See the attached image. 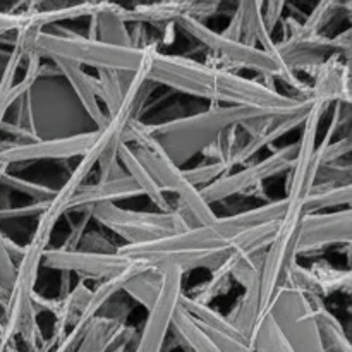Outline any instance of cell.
<instances>
[{
  "mask_svg": "<svg viewBox=\"0 0 352 352\" xmlns=\"http://www.w3.org/2000/svg\"><path fill=\"white\" fill-rule=\"evenodd\" d=\"M184 272L177 267L162 268V285L157 299L148 309L143 330L138 333L134 352H164L165 340L170 332L172 320L182 298Z\"/></svg>",
  "mask_w": 352,
  "mask_h": 352,
  "instance_id": "12",
  "label": "cell"
},
{
  "mask_svg": "<svg viewBox=\"0 0 352 352\" xmlns=\"http://www.w3.org/2000/svg\"><path fill=\"white\" fill-rule=\"evenodd\" d=\"M133 151L138 160H140V164L146 168L148 174L157 182L162 192L164 195L165 192L175 195V198H177L175 203L188 210L199 227L210 226V223L219 219L213 213L212 206L206 205L205 199L201 198L198 189L189 184L184 170L179 165H175L165 155V151L158 146L155 138L144 148H133Z\"/></svg>",
  "mask_w": 352,
  "mask_h": 352,
  "instance_id": "9",
  "label": "cell"
},
{
  "mask_svg": "<svg viewBox=\"0 0 352 352\" xmlns=\"http://www.w3.org/2000/svg\"><path fill=\"white\" fill-rule=\"evenodd\" d=\"M320 285L322 298H329L333 292H352V274L351 270H339L327 261H320L309 267Z\"/></svg>",
  "mask_w": 352,
  "mask_h": 352,
  "instance_id": "34",
  "label": "cell"
},
{
  "mask_svg": "<svg viewBox=\"0 0 352 352\" xmlns=\"http://www.w3.org/2000/svg\"><path fill=\"white\" fill-rule=\"evenodd\" d=\"M346 3L333 2V0H327V2H320L311 12L306 16L302 23L296 21L294 17H287L285 19V30H287V36L292 38H309L318 36L322 34V30L330 24V21L337 16Z\"/></svg>",
  "mask_w": 352,
  "mask_h": 352,
  "instance_id": "28",
  "label": "cell"
},
{
  "mask_svg": "<svg viewBox=\"0 0 352 352\" xmlns=\"http://www.w3.org/2000/svg\"><path fill=\"white\" fill-rule=\"evenodd\" d=\"M48 244L31 237L26 244V253L16 267V278L12 289L7 296L6 305L0 309V352H17L16 339L21 322L33 311L31 298L34 292V284L38 280V270L41 267V258Z\"/></svg>",
  "mask_w": 352,
  "mask_h": 352,
  "instance_id": "8",
  "label": "cell"
},
{
  "mask_svg": "<svg viewBox=\"0 0 352 352\" xmlns=\"http://www.w3.org/2000/svg\"><path fill=\"white\" fill-rule=\"evenodd\" d=\"M160 40L164 45H170L175 40V24H168V26L160 28Z\"/></svg>",
  "mask_w": 352,
  "mask_h": 352,
  "instance_id": "47",
  "label": "cell"
},
{
  "mask_svg": "<svg viewBox=\"0 0 352 352\" xmlns=\"http://www.w3.org/2000/svg\"><path fill=\"white\" fill-rule=\"evenodd\" d=\"M0 332H2V323H0Z\"/></svg>",
  "mask_w": 352,
  "mask_h": 352,
  "instance_id": "49",
  "label": "cell"
},
{
  "mask_svg": "<svg viewBox=\"0 0 352 352\" xmlns=\"http://www.w3.org/2000/svg\"><path fill=\"white\" fill-rule=\"evenodd\" d=\"M302 215V203L287 201L284 219L274 241L265 250L256 278L244 289L227 316V320L248 339L261 316L267 315L272 299L285 284L291 268L298 263V237Z\"/></svg>",
  "mask_w": 352,
  "mask_h": 352,
  "instance_id": "3",
  "label": "cell"
},
{
  "mask_svg": "<svg viewBox=\"0 0 352 352\" xmlns=\"http://www.w3.org/2000/svg\"><path fill=\"white\" fill-rule=\"evenodd\" d=\"M352 181V165L342 164V160L333 162V164L323 165L316 172L315 184H332V186H346Z\"/></svg>",
  "mask_w": 352,
  "mask_h": 352,
  "instance_id": "40",
  "label": "cell"
},
{
  "mask_svg": "<svg viewBox=\"0 0 352 352\" xmlns=\"http://www.w3.org/2000/svg\"><path fill=\"white\" fill-rule=\"evenodd\" d=\"M7 170H9V168H7V167H3V165L0 164V182H2V177H3V174H6Z\"/></svg>",
  "mask_w": 352,
  "mask_h": 352,
  "instance_id": "48",
  "label": "cell"
},
{
  "mask_svg": "<svg viewBox=\"0 0 352 352\" xmlns=\"http://www.w3.org/2000/svg\"><path fill=\"white\" fill-rule=\"evenodd\" d=\"M0 188H7L9 191L23 192V195L30 196L34 201H50L55 196L57 189H52L48 186L38 184V182H31L28 179L17 177V175L10 174L9 170L3 174L2 182H0Z\"/></svg>",
  "mask_w": 352,
  "mask_h": 352,
  "instance_id": "38",
  "label": "cell"
},
{
  "mask_svg": "<svg viewBox=\"0 0 352 352\" xmlns=\"http://www.w3.org/2000/svg\"><path fill=\"white\" fill-rule=\"evenodd\" d=\"M175 26L181 28L182 33L195 38L198 43H201L203 47H206L213 55L219 57L220 65L217 69L230 72H234L232 67L254 71L261 78H272L282 81L287 88L296 91V98L298 100H309L311 86L302 81L298 74H294L275 55L267 54L260 48L250 47L243 41L229 40V38L222 36L220 33L210 30L205 23H199V21L191 19V17H182V19L177 21Z\"/></svg>",
  "mask_w": 352,
  "mask_h": 352,
  "instance_id": "6",
  "label": "cell"
},
{
  "mask_svg": "<svg viewBox=\"0 0 352 352\" xmlns=\"http://www.w3.org/2000/svg\"><path fill=\"white\" fill-rule=\"evenodd\" d=\"M86 38L113 47H131V38L127 24L124 23L120 6L112 2H100L98 9L89 16Z\"/></svg>",
  "mask_w": 352,
  "mask_h": 352,
  "instance_id": "22",
  "label": "cell"
},
{
  "mask_svg": "<svg viewBox=\"0 0 352 352\" xmlns=\"http://www.w3.org/2000/svg\"><path fill=\"white\" fill-rule=\"evenodd\" d=\"M256 117H267V113L248 110L243 107H223L210 103V109L205 112L168 120L164 124H150V129L158 146L175 165L182 168L186 162L201 153L223 131L232 126H241L246 120Z\"/></svg>",
  "mask_w": 352,
  "mask_h": 352,
  "instance_id": "5",
  "label": "cell"
},
{
  "mask_svg": "<svg viewBox=\"0 0 352 352\" xmlns=\"http://www.w3.org/2000/svg\"><path fill=\"white\" fill-rule=\"evenodd\" d=\"M79 251H88V253L110 254L117 253V246H113L103 234L100 232H86L79 244Z\"/></svg>",
  "mask_w": 352,
  "mask_h": 352,
  "instance_id": "42",
  "label": "cell"
},
{
  "mask_svg": "<svg viewBox=\"0 0 352 352\" xmlns=\"http://www.w3.org/2000/svg\"><path fill=\"white\" fill-rule=\"evenodd\" d=\"M311 109V107H309ZM308 110L298 113H291V116H277L270 120L267 127H265L261 133L254 134V136H248V140L244 143L239 144L236 155L232 158V167L237 165H246L251 158L256 153H260L263 148L270 146L272 143H275L277 140L284 138L285 134H289L291 131H294L296 127L302 126V122L308 117Z\"/></svg>",
  "mask_w": 352,
  "mask_h": 352,
  "instance_id": "21",
  "label": "cell"
},
{
  "mask_svg": "<svg viewBox=\"0 0 352 352\" xmlns=\"http://www.w3.org/2000/svg\"><path fill=\"white\" fill-rule=\"evenodd\" d=\"M241 129L239 126H232L227 131H223L210 146H206L201 151L203 157L208 162H226L232 167V158L236 155L237 148L241 144ZM234 168V167H232Z\"/></svg>",
  "mask_w": 352,
  "mask_h": 352,
  "instance_id": "36",
  "label": "cell"
},
{
  "mask_svg": "<svg viewBox=\"0 0 352 352\" xmlns=\"http://www.w3.org/2000/svg\"><path fill=\"white\" fill-rule=\"evenodd\" d=\"M170 332L174 333V339L186 352H219L215 344L210 340L205 330L201 329L198 322L191 315L184 311L179 305L172 320Z\"/></svg>",
  "mask_w": 352,
  "mask_h": 352,
  "instance_id": "27",
  "label": "cell"
},
{
  "mask_svg": "<svg viewBox=\"0 0 352 352\" xmlns=\"http://www.w3.org/2000/svg\"><path fill=\"white\" fill-rule=\"evenodd\" d=\"M282 336L294 352H325L311 302L301 292L282 285L268 308Z\"/></svg>",
  "mask_w": 352,
  "mask_h": 352,
  "instance_id": "10",
  "label": "cell"
},
{
  "mask_svg": "<svg viewBox=\"0 0 352 352\" xmlns=\"http://www.w3.org/2000/svg\"><path fill=\"white\" fill-rule=\"evenodd\" d=\"M129 306L124 305L119 313L96 316L88 325L74 352H112L126 330V318L129 315Z\"/></svg>",
  "mask_w": 352,
  "mask_h": 352,
  "instance_id": "19",
  "label": "cell"
},
{
  "mask_svg": "<svg viewBox=\"0 0 352 352\" xmlns=\"http://www.w3.org/2000/svg\"><path fill=\"white\" fill-rule=\"evenodd\" d=\"M296 151H298V143L278 148L270 157L263 158L261 162L248 165V167L241 168L237 172H230V174L223 175L213 184L199 189V195L205 199L206 205L210 206L212 203L223 201V199L232 198L236 195L254 191L256 188L263 186L267 179L289 172L296 158Z\"/></svg>",
  "mask_w": 352,
  "mask_h": 352,
  "instance_id": "11",
  "label": "cell"
},
{
  "mask_svg": "<svg viewBox=\"0 0 352 352\" xmlns=\"http://www.w3.org/2000/svg\"><path fill=\"white\" fill-rule=\"evenodd\" d=\"M148 81L167 86L188 96L208 100L213 105L227 103L230 107H243L267 116H291L305 112L311 107V100L282 95L256 79L215 69L182 55L160 54L158 47L151 48L150 52Z\"/></svg>",
  "mask_w": 352,
  "mask_h": 352,
  "instance_id": "1",
  "label": "cell"
},
{
  "mask_svg": "<svg viewBox=\"0 0 352 352\" xmlns=\"http://www.w3.org/2000/svg\"><path fill=\"white\" fill-rule=\"evenodd\" d=\"M351 199L352 184H315L302 201V210L305 213H322V210L336 208V206L351 208Z\"/></svg>",
  "mask_w": 352,
  "mask_h": 352,
  "instance_id": "29",
  "label": "cell"
},
{
  "mask_svg": "<svg viewBox=\"0 0 352 352\" xmlns=\"http://www.w3.org/2000/svg\"><path fill=\"white\" fill-rule=\"evenodd\" d=\"M287 7L285 2H275V0H270V2H263V7H261V16H263L265 28L268 30V33H274L277 24L280 23L282 17H284V9Z\"/></svg>",
  "mask_w": 352,
  "mask_h": 352,
  "instance_id": "43",
  "label": "cell"
},
{
  "mask_svg": "<svg viewBox=\"0 0 352 352\" xmlns=\"http://www.w3.org/2000/svg\"><path fill=\"white\" fill-rule=\"evenodd\" d=\"M95 140V131L57 138L40 140L34 143H0V164L9 168L16 164H30L38 160H69L82 157Z\"/></svg>",
  "mask_w": 352,
  "mask_h": 352,
  "instance_id": "15",
  "label": "cell"
},
{
  "mask_svg": "<svg viewBox=\"0 0 352 352\" xmlns=\"http://www.w3.org/2000/svg\"><path fill=\"white\" fill-rule=\"evenodd\" d=\"M133 261L119 253L98 254L88 251H62L58 248H47L41 258V267L57 272L78 275L79 280H109L129 270Z\"/></svg>",
  "mask_w": 352,
  "mask_h": 352,
  "instance_id": "14",
  "label": "cell"
},
{
  "mask_svg": "<svg viewBox=\"0 0 352 352\" xmlns=\"http://www.w3.org/2000/svg\"><path fill=\"white\" fill-rule=\"evenodd\" d=\"M230 258L227 260V263L222 265V267L210 272L212 277H210L205 284L196 287V291L192 292L191 296H188V298H191L192 301L199 302V305H210L215 298L227 294V292L230 291V284H232V275H230L232 260H230Z\"/></svg>",
  "mask_w": 352,
  "mask_h": 352,
  "instance_id": "35",
  "label": "cell"
},
{
  "mask_svg": "<svg viewBox=\"0 0 352 352\" xmlns=\"http://www.w3.org/2000/svg\"><path fill=\"white\" fill-rule=\"evenodd\" d=\"M157 45H153L151 48H155ZM150 48V52H151ZM148 54L144 64L138 69L136 72H133V78H131L129 85H127L126 95H124L122 103H120L119 110L113 113L112 117H109L105 126L95 129V140H93L91 146L88 148L85 155L81 157L79 164L76 165L74 170L71 172L67 181L64 182L62 188L57 189L54 198L48 201L47 210L40 215L38 220L36 230L33 234V239L41 241V243L48 244L50 243V236L54 232L55 226L60 220L62 215L67 213V206L71 198L74 196V192L78 191L81 186L86 184V177L89 175V172L98 165V160L102 158V155L107 150H112V148H119L122 144V134L126 129L127 122H129L133 117H136V110L140 109L141 100H143V91L146 88L148 82Z\"/></svg>",
  "mask_w": 352,
  "mask_h": 352,
  "instance_id": "4",
  "label": "cell"
},
{
  "mask_svg": "<svg viewBox=\"0 0 352 352\" xmlns=\"http://www.w3.org/2000/svg\"><path fill=\"white\" fill-rule=\"evenodd\" d=\"M91 220L112 230L126 241L127 246L150 244L155 241L177 234L188 229L182 217L172 208V212H138V210L120 208L116 203H103L88 210Z\"/></svg>",
  "mask_w": 352,
  "mask_h": 352,
  "instance_id": "7",
  "label": "cell"
},
{
  "mask_svg": "<svg viewBox=\"0 0 352 352\" xmlns=\"http://www.w3.org/2000/svg\"><path fill=\"white\" fill-rule=\"evenodd\" d=\"M81 213H82L81 220L76 223H71V232H69V236L65 237V241L62 243V246L58 248V250H62V251H78L79 250V244H81L85 234L88 232V226H89V222H91V213H89L88 210H85V212H81Z\"/></svg>",
  "mask_w": 352,
  "mask_h": 352,
  "instance_id": "41",
  "label": "cell"
},
{
  "mask_svg": "<svg viewBox=\"0 0 352 352\" xmlns=\"http://www.w3.org/2000/svg\"><path fill=\"white\" fill-rule=\"evenodd\" d=\"M330 105L323 102L311 100V109L308 117L302 122L301 140L298 141V151L292 162V167L287 172V181H285V196L289 203H302L311 188L315 186L316 172V146H318V131L322 117Z\"/></svg>",
  "mask_w": 352,
  "mask_h": 352,
  "instance_id": "13",
  "label": "cell"
},
{
  "mask_svg": "<svg viewBox=\"0 0 352 352\" xmlns=\"http://www.w3.org/2000/svg\"><path fill=\"white\" fill-rule=\"evenodd\" d=\"M313 85L309 100L330 103H351V62L332 55L313 72Z\"/></svg>",
  "mask_w": 352,
  "mask_h": 352,
  "instance_id": "17",
  "label": "cell"
},
{
  "mask_svg": "<svg viewBox=\"0 0 352 352\" xmlns=\"http://www.w3.org/2000/svg\"><path fill=\"white\" fill-rule=\"evenodd\" d=\"M241 33H243V12H241V7L239 3H237L236 10H234L232 17H230L229 21V26H227V30L220 34L229 38V40L241 41Z\"/></svg>",
  "mask_w": 352,
  "mask_h": 352,
  "instance_id": "46",
  "label": "cell"
},
{
  "mask_svg": "<svg viewBox=\"0 0 352 352\" xmlns=\"http://www.w3.org/2000/svg\"><path fill=\"white\" fill-rule=\"evenodd\" d=\"M162 285V270L157 268H146L136 277L131 278L126 285H124L122 292H126L134 302H138L143 308L150 309L151 305L157 299L158 291Z\"/></svg>",
  "mask_w": 352,
  "mask_h": 352,
  "instance_id": "32",
  "label": "cell"
},
{
  "mask_svg": "<svg viewBox=\"0 0 352 352\" xmlns=\"http://www.w3.org/2000/svg\"><path fill=\"white\" fill-rule=\"evenodd\" d=\"M119 162L122 164L124 170L134 181V184L140 188V191L143 192V196H146L155 206H158V212L168 213L172 212L174 205H170V201L167 199V196L162 192V189L158 188L157 182L153 181L150 174H148L146 168L140 164V160L134 155L133 146L131 144L122 143L119 146Z\"/></svg>",
  "mask_w": 352,
  "mask_h": 352,
  "instance_id": "24",
  "label": "cell"
},
{
  "mask_svg": "<svg viewBox=\"0 0 352 352\" xmlns=\"http://www.w3.org/2000/svg\"><path fill=\"white\" fill-rule=\"evenodd\" d=\"M189 7L191 0H182V2H155V3H141V6L122 7L120 14L126 24H150V26L164 28L168 24H177L179 19L189 16Z\"/></svg>",
  "mask_w": 352,
  "mask_h": 352,
  "instance_id": "23",
  "label": "cell"
},
{
  "mask_svg": "<svg viewBox=\"0 0 352 352\" xmlns=\"http://www.w3.org/2000/svg\"><path fill=\"white\" fill-rule=\"evenodd\" d=\"M253 352H294L270 315L261 316L250 336Z\"/></svg>",
  "mask_w": 352,
  "mask_h": 352,
  "instance_id": "31",
  "label": "cell"
},
{
  "mask_svg": "<svg viewBox=\"0 0 352 352\" xmlns=\"http://www.w3.org/2000/svg\"><path fill=\"white\" fill-rule=\"evenodd\" d=\"M182 170H184V175L189 181V184L199 191V189L219 181L223 175L230 174L234 168L229 164H226V162H206L205 165H198V167L192 168H182Z\"/></svg>",
  "mask_w": 352,
  "mask_h": 352,
  "instance_id": "37",
  "label": "cell"
},
{
  "mask_svg": "<svg viewBox=\"0 0 352 352\" xmlns=\"http://www.w3.org/2000/svg\"><path fill=\"white\" fill-rule=\"evenodd\" d=\"M54 64L55 67H57V71L64 76L65 81L69 82V86H71V89L74 91V95L78 96L81 107L89 116V119L93 120V124H96V129L105 126L109 117H107L105 110L100 105L96 79L93 78L91 74H88L81 65H76L72 64V62L55 60Z\"/></svg>",
  "mask_w": 352,
  "mask_h": 352,
  "instance_id": "20",
  "label": "cell"
},
{
  "mask_svg": "<svg viewBox=\"0 0 352 352\" xmlns=\"http://www.w3.org/2000/svg\"><path fill=\"white\" fill-rule=\"evenodd\" d=\"M48 201H34L26 206H9V208L0 210V219H16V217H31L41 215L47 210Z\"/></svg>",
  "mask_w": 352,
  "mask_h": 352,
  "instance_id": "44",
  "label": "cell"
},
{
  "mask_svg": "<svg viewBox=\"0 0 352 352\" xmlns=\"http://www.w3.org/2000/svg\"><path fill=\"white\" fill-rule=\"evenodd\" d=\"M143 196L133 179L127 174L117 179H110L107 182H95V184H85L74 192L67 206V213L85 212L93 206L103 205V203H116L120 199H129ZM65 213V215H67Z\"/></svg>",
  "mask_w": 352,
  "mask_h": 352,
  "instance_id": "18",
  "label": "cell"
},
{
  "mask_svg": "<svg viewBox=\"0 0 352 352\" xmlns=\"http://www.w3.org/2000/svg\"><path fill=\"white\" fill-rule=\"evenodd\" d=\"M28 62V69H26V74L24 78L21 79L19 82L12 86L10 89H0V129H2V124L6 120L7 112H9L10 107L17 102L19 96H23L24 93L31 91V88L34 86V82L38 81V78L41 76V58L36 57V55H30L26 58Z\"/></svg>",
  "mask_w": 352,
  "mask_h": 352,
  "instance_id": "33",
  "label": "cell"
},
{
  "mask_svg": "<svg viewBox=\"0 0 352 352\" xmlns=\"http://www.w3.org/2000/svg\"><path fill=\"white\" fill-rule=\"evenodd\" d=\"M14 278H16V265L12 263L7 251V237L0 230V309L6 305Z\"/></svg>",
  "mask_w": 352,
  "mask_h": 352,
  "instance_id": "39",
  "label": "cell"
},
{
  "mask_svg": "<svg viewBox=\"0 0 352 352\" xmlns=\"http://www.w3.org/2000/svg\"><path fill=\"white\" fill-rule=\"evenodd\" d=\"M287 210V199L280 198L268 201L258 208L246 210L236 215L217 219L210 226L186 229L177 234L140 246L117 248V253L127 260L140 261L148 268L177 267L184 272L206 268L213 272L227 263L236 253L237 239L244 230L270 220H280Z\"/></svg>",
  "mask_w": 352,
  "mask_h": 352,
  "instance_id": "2",
  "label": "cell"
},
{
  "mask_svg": "<svg viewBox=\"0 0 352 352\" xmlns=\"http://www.w3.org/2000/svg\"><path fill=\"white\" fill-rule=\"evenodd\" d=\"M351 208L333 213H305L299 226L298 256H309L332 246H351Z\"/></svg>",
  "mask_w": 352,
  "mask_h": 352,
  "instance_id": "16",
  "label": "cell"
},
{
  "mask_svg": "<svg viewBox=\"0 0 352 352\" xmlns=\"http://www.w3.org/2000/svg\"><path fill=\"white\" fill-rule=\"evenodd\" d=\"M30 23L26 14L19 12H9V10H0V34L6 33H16L23 26Z\"/></svg>",
  "mask_w": 352,
  "mask_h": 352,
  "instance_id": "45",
  "label": "cell"
},
{
  "mask_svg": "<svg viewBox=\"0 0 352 352\" xmlns=\"http://www.w3.org/2000/svg\"><path fill=\"white\" fill-rule=\"evenodd\" d=\"M241 12H243V33L241 41L250 47L260 48L267 54L275 55V40L268 30L265 28L263 16H261V0H244L239 3ZM277 57V55H275Z\"/></svg>",
  "mask_w": 352,
  "mask_h": 352,
  "instance_id": "26",
  "label": "cell"
},
{
  "mask_svg": "<svg viewBox=\"0 0 352 352\" xmlns=\"http://www.w3.org/2000/svg\"><path fill=\"white\" fill-rule=\"evenodd\" d=\"M315 313L316 327H318L320 339H322L325 352H352L351 340L344 330L342 323L330 311L323 302V298H308Z\"/></svg>",
  "mask_w": 352,
  "mask_h": 352,
  "instance_id": "25",
  "label": "cell"
},
{
  "mask_svg": "<svg viewBox=\"0 0 352 352\" xmlns=\"http://www.w3.org/2000/svg\"><path fill=\"white\" fill-rule=\"evenodd\" d=\"M133 72H116V71H96V89L98 100L105 103L107 117H112L119 110L126 95Z\"/></svg>",
  "mask_w": 352,
  "mask_h": 352,
  "instance_id": "30",
  "label": "cell"
}]
</instances>
